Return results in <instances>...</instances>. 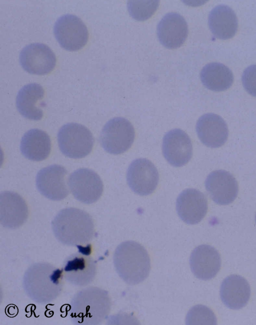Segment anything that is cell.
Returning <instances> with one entry per match:
<instances>
[{"mask_svg":"<svg viewBox=\"0 0 256 325\" xmlns=\"http://www.w3.org/2000/svg\"><path fill=\"white\" fill-rule=\"evenodd\" d=\"M64 279L62 268L48 262H36L30 265L24 273V289L34 301L47 303L60 294Z\"/></svg>","mask_w":256,"mask_h":325,"instance_id":"1","label":"cell"},{"mask_svg":"<svg viewBox=\"0 0 256 325\" xmlns=\"http://www.w3.org/2000/svg\"><path fill=\"white\" fill-rule=\"evenodd\" d=\"M52 227L58 240L68 246L87 244L94 236L92 218L76 208L68 207L59 211L52 222Z\"/></svg>","mask_w":256,"mask_h":325,"instance_id":"2","label":"cell"},{"mask_svg":"<svg viewBox=\"0 0 256 325\" xmlns=\"http://www.w3.org/2000/svg\"><path fill=\"white\" fill-rule=\"evenodd\" d=\"M112 301L107 291L90 286L77 292L70 303V314L74 324L96 325L108 316Z\"/></svg>","mask_w":256,"mask_h":325,"instance_id":"3","label":"cell"},{"mask_svg":"<svg viewBox=\"0 0 256 325\" xmlns=\"http://www.w3.org/2000/svg\"><path fill=\"white\" fill-rule=\"evenodd\" d=\"M114 263L120 277L126 283L135 285L148 276L150 269L149 254L146 248L134 241L120 244L115 250Z\"/></svg>","mask_w":256,"mask_h":325,"instance_id":"4","label":"cell"},{"mask_svg":"<svg viewBox=\"0 0 256 325\" xmlns=\"http://www.w3.org/2000/svg\"><path fill=\"white\" fill-rule=\"evenodd\" d=\"M58 147L65 156L73 159L82 158L92 151L94 138L84 126L76 123L64 125L58 133Z\"/></svg>","mask_w":256,"mask_h":325,"instance_id":"5","label":"cell"},{"mask_svg":"<svg viewBox=\"0 0 256 325\" xmlns=\"http://www.w3.org/2000/svg\"><path fill=\"white\" fill-rule=\"evenodd\" d=\"M134 137V129L130 122L124 118L116 117L110 120L104 126L100 142L106 152L116 155L128 150Z\"/></svg>","mask_w":256,"mask_h":325,"instance_id":"6","label":"cell"},{"mask_svg":"<svg viewBox=\"0 0 256 325\" xmlns=\"http://www.w3.org/2000/svg\"><path fill=\"white\" fill-rule=\"evenodd\" d=\"M54 33L60 46L70 51L82 48L88 38L86 25L80 19L72 14L64 15L56 20Z\"/></svg>","mask_w":256,"mask_h":325,"instance_id":"7","label":"cell"},{"mask_svg":"<svg viewBox=\"0 0 256 325\" xmlns=\"http://www.w3.org/2000/svg\"><path fill=\"white\" fill-rule=\"evenodd\" d=\"M68 184L74 198L83 203L95 202L103 192V183L100 177L88 168H80L73 172L69 177Z\"/></svg>","mask_w":256,"mask_h":325,"instance_id":"8","label":"cell"},{"mask_svg":"<svg viewBox=\"0 0 256 325\" xmlns=\"http://www.w3.org/2000/svg\"><path fill=\"white\" fill-rule=\"evenodd\" d=\"M158 180V171L148 159H135L128 169V184L132 191L140 195L146 196L152 194L157 187Z\"/></svg>","mask_w":256,"mask_h":325,"instance_id":"9","label":"cell"},{"mask_svg":"<svg viewBox=\"0 0 256 325\" xmlns=\"http://www.w3.org/2000/svg\"><path fill=\"white\" fill-rule=\"evenodd\" d=\"M20 62L27 72L35 75L49 74L54 68L56 57L52 51L42 43L29 44L21 50Z\"/></svg>","mask_w":256,"mask_h":325,"instance_id":"10","label":"cell"},{"mask_svg":"<svg viewBox=\"0 0 256 325\" xmlns=\"http://www.w3.org/2000/svg\"><path fill=\"white\" fill-rule=\"evenodd\" d=\"M68 171L63 166L54 164L40 170L36 176V186L41 194L52 200L66 198L69 191L66 183Z\"/></svg>","mask_w":256,"mask_h":325,"instance_id":"11","label":"cell"},{"mask_svg":"<svg viewBox=\"0 0 256 325\" xmlns=\"http://www.w3.org/2000/svg\"><path fill=\"white\" fill-rule=\"evenodd\" d=\"M162 150L166 160L174 167L184 165L192 155L190 138L185 132L179 129L171 130L165 134Z\"/></svg>","mask_w":256,"mask_h":325,"instance_id":"12","label":"cell"},{"mask_svg":"<svg viewBox=\"0 0 256 325\" xmlns=\"http://www.w3.org/2000/svg\"><path fill=\"white\" fill-rule=\"evenodd\" d=\"M62 268L64 279L74 285L80 287L92 282L97 271L95 260L92 257L80 253L68 257Z\"/></svg>","mask_w":256,"mask_h":325,"instance_id":"13","label":"cell"},{"mask_svg":"<svg viewBox=\"0 0 256 325\" xmlns=\"http://www.w3.org/2000/svg\"><path fill=\"white\" fill-rule=\"evenodd\" d=\"M208 201L200 191L192 188L186 189L176 199V210L180 218L188 224L199 223L208 211Z\"/></svg>","mask_w":256,"mask_h":325,"instance_id":"14","label":"cell"},{"mask_svg":"<svg viewBox=\"0 0 256 325\" xmlns=\"http://www.w3.org/2000/svg\"><path fill=\"white\" fill-rule=\"evenodd\" d=\"M206 189L210 198L219 205H228L236 198L238 191L235 178L225 170L211 172L205 181Z\"/></svg>","mask_w":256,"mask_h":325,"instance_id":"15","label":"cell"},{"mask_svg":"<svg viewBox=\"0 0 256 325\" xmlns=\"http://www.w3.org/2000/svg\"><path fill=\"white\" fill-rule=\"evenodd\" d=\"M188 35V24L184 17L178 13L166 14L158 25V39L167 48L180 47L185 42Z\"/></svg>","mask_w":256,"mask_h":325,"instance_id":"16","label":"cell"},{"mask_svg":"<svg viewBox=\"0 0 256 325\" xmlns=\"http://www.w3.org/2000/svg\"><path fill=\"white\" fill-rule=\"evenodd\" d=\"M190 265L196 277L204 280L211 279L215 277L220 268V254L210 245H199L190 254Z\"/></svg>","mask_w":256,"mask_h":325,"instance_id":"17","label":"cell"},{"mask_svg":"<svg viewBox=\"0 0 256 325\" xmlns=\"http://www.w3.org/2000/svg\"><path fill=\"white\" fill-rule=\"evenodd\" d=\"M28 217L25 200L14 191L2 192L0 196V223L4 227L15 229L21 226Z\"/></svg>","mask_w":256,"mask_h":325,"instance_id":"18","label":"cell"},{"mask_svg":"<svg viewBox=\"0 0 256 325\" xmlns=\"http://www.w3.org/2000/svg\"><path fill=\"white\" fill-rule=\"evenodd\" d=\"M196 131L200 141L210 148L223 145L228 137V128L224 119L214 113H207L198 119Z\"/></svg>","mask_w":256,"mask_h":325,"instance_id":"19","label":"cell"},{"mask_svg":"<svg viewBox=\"0 0 256 325\" xmlns=\"http://www.w3.org/2000/svg\"><path fill=\"white\" fill-rule=\"evenodd\" d=\"M220 296L222 302L232 309H239L248 302L250 288L247 280L238 275H230L222 282Z\"/></svg>","mask_w":256,"mask_h":325,"instance_id":"20","label":"cell"},{"mask_svg":"<svg viewBox=\"0 0 256 325\" xmlns=\"http://www.w3.org/2000/svg\"><path fill=\"white\" fill-rule=\"evenodd\" d=\"M44 95V89L38 84L30 83L23 86L16 98V106L19 113L30 120H41L44 113L40 108L42 102L40 101Z\"/></svg>","mask_w":256,"mask_h":325,"instance_id":"21","label":"cell"},{"mask_svg":"<svg viewBox=\"0 0 256 325\" xmlns=\"http://www.w3.org/2000/svg\"><path fill=\"white\" fill-rule=\"evenodd\" d=\"M208 24L214 36L221 40L233 37L238 28V21L234 12L224 5L217 6L212 9L208 15Z\"/></svg>","mask_w":256,"mask_h":325,"instance_id":"22","label":"cell"},{"mask_svg":"<svg viewBox=\"0 0 256 325\" xmlns=\"http://www.w3.org/2000/svg\"><path fill=\"white\" fill-rule=\"evenodd\" d=\"M20 150L22 154L30 160L40 161L45 160L51 150L50 137L43 130L30 129L22 138Z\"/></svg>","mask_w":256,"mask_h":325,"instance_id":"23","label":"cell"},{"mask_svg":"<svg viewBox=\"0 0 256 325\" xmlns=\"http://www.w3.org/2000/svg\"><path fill=\"white\" fill-rule=\"evenodd\" d=\"M202 84L214 91H222L228 89L234 81L232 71L224 65L216 62L205 65L200 73Z\"/></svg>","mask_w":256,"mask_h":325,"instance_id":"24","label":"cell"},{"mask_svg":"<svg viewBox=\"0 0 256 325\" xmlns=\"http://www.w3.org/2000/svg\"><path fill=\"white\" fill-rule=\"evenodd\" d=\"M159 1H128L127 8L130 16L142 21L149 19L158 8Z\"/></svg>","mask_w":256,"mask_h":325,"instance_id":"25","label":"cell"},{"mask_svg":"<svg viewBox=\"0 0 256 325\" xmlns=\"http://www.w3.org/2000/svg\"><path fill=\"white\" fill-rule=\"evenodd\" d=\"M186 324H210L217 323L216 316L208 307L201 304L192 307L187 313Z\"/></svg>","mask_w":256,"mask_h":325,"instance_id":"26","label":"cell"},{"mask_svg":"<svg viewBox=\"0 0 256 325\" xmlns=\"http://www.w3.org/2000/svg\"><path fill=\"white\" fill-rule=\"evenodd\" d=\"M242 80L245 90L256 97V64L250 65L244 70Z\"/></svg>","mask_w":256,"mask_h":325,"instance_id":"27","label":"cell"},{"mask_svg":"<svg viewBox=\"0 0 256 325\" xmlns=\"http://www.w3.org/2000/svg\"></svg>","mask_w":256,"mask_h":325,"instance_id":"28","label":"cell"}]
</instances>
